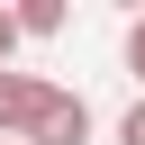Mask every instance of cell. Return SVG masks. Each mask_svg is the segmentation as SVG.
<instances>
[{
  "instance_id": "7a4b0ae2",
  "label": "cell",
  "mask_w": 145,
  "mask_h": 145,
  "mask_svg": "<svg viewBox=\"0 0 145 145\" xmlns=\"http://www.w3.org/2000/svg\"><path fill=\"white\" fill-rule=\"evenodd\" d=\"M45 91H54L45 72H18V63L0 72V145H18V136L36 127V109H45Z\"/></svg>"
},
{
  "instance_id": "8992f818",
  "label": "cell",
  "mask_w": 145,
  "mask_h": 145,
  "mask_svg": "<svg viewBox=\"0 0 145 145\" xmlns=\"http://www.w3.org/2000/svg\"><path fill=\"white\" fill-rule=\"evenodd\" d=\"M9 63H18V18L0 9V72H9Z\"/></svg>"
},
{
  "instance_id": "277c9868",
  "label": "cell",
  "mask_w": 145,
  "mask_h": 145,
  "mask_svg": "<svg viewBox=\"0 0 145 145\" xmlns=\"http://www.w3.org/2000/svg\"><path fill=\"white\" fill-rule=\"evenodd\" d=\"M127 72H136V100H145V18H127Z\"/></svg>"
},
{
  "instance_id": "6da1fadb",
  "label": "cell",
  "mask_w": 145,
  "mask_h": 145,
  "mask_svg": "<svg viewBox=\"0 0 145 145\" xmlns=\"http://www.w3.org/2000/svg\"><path fill=\"white\" fill-rule=\"evenodd\" d=\"M18 145H91V100L54 82V91H45V109H36V127H27Z\"/></svg>"
},
{
  "instance_id": "3957f363",
  "label": "cell",
  "mask_w": 145,
  "mask_h": 145,
  "mask_svg": "<svg viewBox=\"0 0 145 145\" xmlns=\"http://www.w3.org/2000/svg\"><path fill=\"white\" fill-rule=\"evenodd\" d=\"M9 18H18V45L27 36H63V0H18Z\"/></svg>"
},
{
  "instance_id": "5b68a950",
  "label": "cell",
  "mask_w": 145,
  "mask_h": 145,
  "mask_svg": "<svg viewBox=\"0 0 145 145\" xmlns=\"http://www.w3.org/2000/svg\"><path fill=\"white\" fill-rule=\"evenodd\" d=\"M118 145H145V100H136V109L118 118Z\"/></svg>"
}]
</instances>
